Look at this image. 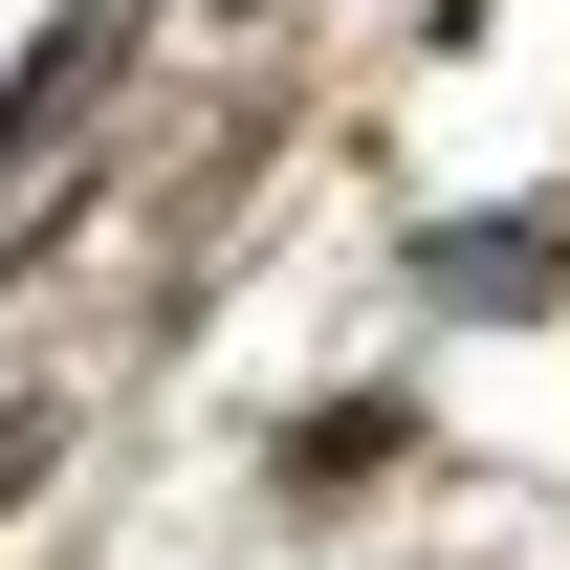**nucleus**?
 <instances>
[{"label":"nucleus","mask_w":570,"mask_h":570,"mask_svg":"<svg viewBox=\"0 0 570 570\" xmlns=\"http://www.w3.org/2000/svg\"><path fill=\"white\" fill-rule=\"evenodd\" d=\"M110 67H132V0H88L67 45H45V67L0 88V154H45V132H67V110H88V88H110Z\"/></svg>","instance_id":"obj_1"}]
</instances>
